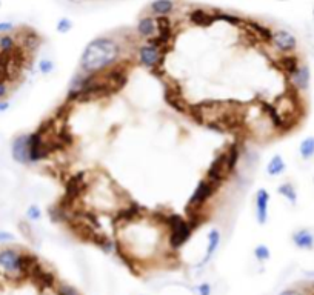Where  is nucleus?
Listing matches in <instances>:
<instances>
[{
    "mask_svg": "<svg viewBox=\"0 0 314 295\" xmlns=\"http://www.w3.org/2000/svg\"><path fill=\"white\" fill-rule=\"evenodd\" d=\"M277 52L282 56L285 54H294L297 51V39L293 33L288 30H276L273 33V39L270 43Z\"/></svg>",
    "mask_w": 314,
    "mask_h": 295,
    "instance_id": "nucleus-5",
    "label": "nucleus"
},
{
    "mask_svg": "<svg viewBox=\"0 0 314 295\" xmlns=\"http://www.w3.org/2000/svg\"><path fill=\"white\" fill-rule=\"evenodd\" d=\"M196 290H197L199 295H211V284L210 283H200L196 287Z\"/></svg>",
    "mask_w": 314,
    "mask_h": 295,
    "instance_id": "nucleus-32",
    "label": "nucleus"
},
{
    "mask_svg": "<svg viewBox=\"0 0 314 295\" xmlns=\"http://www.w3.org/2000/svg\"><path fill=\"white\" fill-rule=\"evenodd\" d=\"M288 78H290V83H291L294 91H297V92L308 91L309 83H311V69L306 63H300L297 71Z\"/></svg>",
    "mask_w": 314,
    "mask_h": 295,
    "instance_id": "nucleus-9",
    "label": "nucleus"
},
{
    "mask_svg": "<svg viewBox=\"0 0 314 295\" xmlns=\"http://www.w3.org/2000/svg\"><path fill=\"white\" fill-rule=\"evenodd\" d=\"M217 189H219L217 184H214L213 181L203 178V180L197 184V187L194 189L193 195L190 197V200H188V211H199V209H202V208L206 205V202H210V199L216 194Z\"/></svg>",
    "mask_w": 314,
    "mask_h": 295,
    "instance_id": "nucleus-4",
    "label": "nucleus"
},
{
    "mask_svg": "<svg viewBox=\"0 0 314 295\" xmlns=\"http://www.w3.org/2000/svg\"><path fill=\"white\" fill-rule=\"evenodd\" d=\"M71 2H75V4H78V2H85V0H71Z\"/></svg>",
    "mask_w": 314,
    "mask_h": 295,
    "instance_id": "nucleus-36",
    "label": "nucleus"
},
{
    "mask_svg": "<svg viewBox=\"0 0 314 295\" xmlns=\"http://www.w3.org/2000/svg\"><path fill=\"white\" fill-rule=\"evenodd\" d=\"M293 243L296 245V248L302 249V251H311L314 249V234L309 229H299L291 235Z\"/></svg>",
    "mask_w": 314,
    "mask_h": 295,
    "instance_id": "nucleus-14",
    "label": "nucleus"
},
{
    "mask_svg": "<svg viewBox=\"0 0 314 295\" xmlns=\"http://www.w3.org/2000/svg\"><path fill=\"white\" fill-rule=\"evenodd\" d=\"M10 91V83L7 80H0V100H7Z\"/></svg>",
    "mask_w": 314,
    "mask_h": 295,
    "instance_id": "nucleus-30",
    "label": "nucleus"
},
{
    "mask_svg": "<svg viewBox=\"0 0 314 295\" xmlns=\"http://www.w3.org/2000/svg\"><path fill=\"white\" fill-rule=\"evenodd\" d=\"M250 30V34L253 39L256 40H260L264 43H271V39H273V30L268 28L267 25H260L259 22H248V25H244Z\"/></svg>",
    "mask_w": 314,
    "mask_h": 295,
    "instance_id": "nucleus-15",
    "label": "nucleus"
},
{
    "mask_svg": "<svg viewBox=\"0 0 314 295\" xmlns=\"http://www.w3.org/2000/svg\"><path fill=\"white\" fill-rule=\"evenodd\" d=\"M16 237L8 232V231H0V243H10V242H14Z\"/></svg>",
    "mask_w": 314,
    "mask_h": 295,
    "instance_id": "nucleus-33",
    "label": "nucleus"
},
{
    "mask_svg": "<svg viewBox=\"0 0 314 295\" xmlns=\"http://www.w3.org/2000/svg\"><path fill=\"white\" fill-rule=\"evenodd\" d=\"M176 2L174 0H152L148 5V11L152 17H168L174 13Z\"/></svg>",
    "mask_w": 314,
    "mask_h": 295,
    "instance_id": "nucleus-11",
    "label": "nucleus"
},
{
    "mask_svg": "<svg viewBox=\"0 0 314 295\" xmlns=\"http://www.w3.org/2000/svg\"><path fill=\"white\" fill-rule=\"evenodd\" d=\"M16 30L13 22H0V34H11Z\"/></svg>",
    "mask_w": 314,
    "mask_h": 295,
    "instance_id": "nucleus-31",
    "label": "nucleus"
},
{
    "mask_svg": "<svg viewBox=\"0 0 314 295\" xmlns=\"http://www.w3.org/2000/svg\"><path fill=\"white\" fill-rule=\"evenodd\" d=\"M279 295H305V293H303V290H300L297 287H290V289L282 290Z\"/></svg>",
    "mask_w": 314,
    "mask_h": 295,
    "instance_id": "nucleus-34",
    "label": "nucleus"
},
{
    "mask_svg": "<svg viewBox=\"0 0 314 295\" xmlns=\"http://www.w3.org/2000/svg\"><path fill=\"white\" fill-rule=\"evenodd\" d=\"M122 51V45L114 37H96L85 46L78 59V69L85 74L102 75L117 66Z\"/></svg>",
    "mask_w": 314,
    "mask_h": 295,
    "instance_id": "nucleus-1",
    "label": "nucleus"
},
{
    "mask_svg": "<svg viewBox=\"0 0 314 295\" xmlns=\"http://www.w3.org/2000/svg\"><path fill=\"white\" fill-rule=\"evenodd\" d=\"M19 48V40L13 34H0V52L11 54Z\"/></svg>",
    "mask_w": 314,
    "mask_h": 295,
    "instance_id": "nucleus-20",
    "label": "nucleus"
},
{
    "mask_svg": "<svg viewBox=\"0 0 314 295\" xmlns=\"http://www.w3.org/2000/svg\"><path fill=\"white\" fill-rule=\"evenodd\" d=\"M37 68H39L40 74H43V75H49L51 72H54L56 65H54V62H53L51 59H42V60L39 62Z\"/></svg>",
    "mask_w": 314,
    "mask_h": 295,
    "instance_id": "nucleus-27",
    "label": "nucleus"
},
{
    "mask_svg": "<svg viewBox=\"0 0 314 295\" xmlns=\"http://www.w3.org/2000/svg\"><path fill=\"white\" fill-rule=\"evenodd\" d=\"M312 17H314V8H312Z\"/></svg>",
    "mask_w": 314,
    "mask_h": 295,
    "instance_id": "nucleus-37",
    "label": "nucleus"
},
{
    "mask_svg": "<svg viewBox=\"0 0 314 295\" xmlns=\"http://www.w3.org/2000/svg\"><path fill=\"white\" fill-rule=\"evenodd\" d=\"M165 225L168 228V245L173 251H179L193 235V228L187 219L179 214H170L165 217Z\"/></svg>",
    "mask_w": 314,
    "mask_h": 295,
    "instance_id": "nucleus-2",
    "label": "nucleus"
},
{
    "mask_svg": "<svg viewBox=\"0 0 314 295\" xmlns=\"http://www.w3.org/2000/svg\"><path fill=\"white\" fill-rule=\"evenodd\" d=\"M56 293L57 295H81L78 293V290L69 284H65V283H60L56 286Z\"/></svg>",
    "mask_w": 314,
    "mask_h": 295,
    "instance_id": "nucleus-28",
    "label": "nucleus"
},
{
    "mask_svg": "<svg viewBox=\"0 0 314 295\" xmlns=\"http://www.w3.org/2000/svg\"><path fill=\"white\" fill-rule=\"evenodd\" d=\"M136 33L140 39L149 40L157 34V20L152 16H145L142 17L137 25H136Z\"/></svg>",
    "mask_w": 314,
    "mask_h": 295,
    "instance_id": "nucleus-13",
    "label": "nucleus"
},
{
    "mask_svg": "<svg viewBox=\"0 0 314 295\" xmlns=\"http://www.w3.org/2000/svg\"><path fill=\"white\" fill-rule=\"evenodd\" d=\"M11 155H13V160L19 165H31L30 149H28V134H20L13 140Z\"/></svg>",
    "mask_w": 314,
    "mask_h": 295,
    "instance_id": "nucleus-6",
    "label": "nucleus"
},
{
    "mask_svg": "<svg viewBox=\"0 0 314 295\" xmlns=\"http://www.w3.org/2000/svg\"><path fill=\"white\" fill-rule=\"evenodd\" d=\"M72 30V20L68 19V17H60L57 20V25H56V31L59 34H68L69 31Z\"/></svg>",
    "mask_w": 314,
    "mask_h": 295,
    "instance_id": "nucleus-26",
    "label": "nucleus"
},
{
    "mask_svg": "<svg viewBox=\"0 0 314 295\" xmlns=\"http://www.w3.org/2000/svg\"><path fill=\"white\" fill-rule=\"evenodd\" d=\"M0 5H2V0H0Z\"/></svg>",
    "mask_w": 314,
    "mask_h": 295,
    "instance_id": "nucleus-38",
    "label": "nucleus"
},
{
    "mask_svg": "<svg viewBox=\"0 0 314 295\" xmlns=\"http://www.w3.org/2000/svg\"><path fill=\"white\" fill-rule=\"evenodd\" d=\"M40 45H42V39H40V36H39L34 30L27 28L25 33H23L22 37H20L19 46H20L25 52H28V51L33 52V51H36Z\"/></svg>",
    "mask_w": 314,
    "mask_h": 295,
    "instance_id": "nucleus-16",
    "label": "nucleus"
},
{
    "mask_svg": "<svg viewBox=\"0 0 314 295\" xmlns=\"http://www.w3.org/2000/svg\"><path fill=\"white\" fill-rule=\"evenodd\" d=\"M268 205H270V194L267 189L260 187L254 197V206H256V220L259 225H265L268 222Z\"/></svg>",
    "mask_w": 314,
    "mask_h": 295,
    "instance_id": "nucleus-8",
    "label": "nucleus"
},
{
    "mask_svg": "<svg viewBox=\"0 0 314 295\" xmlns=\"http://www.w3.org/2000/svg\"><path fill=\"white\" fill-rule=\"evenodd\" d=\"M137 59H139V63L146 68V69H155L159 68L165 59V49L155 46L149 42L140 45L137 48Z\"/></svg>",
    "mask_w": 314,
    "mask_h": 295,
    "instance_id": "nucleus-3",
    "label": "nucleus"
},
{
    "mask_svg": "<svg viewBox=\"0 0 314 295\" xmlns=\"http://www.w3.org/2000/svg\"><path fill=\"white\" fill-rule=\"evenodd\" d=\"M299 154L303 160H311L314 157V137H305L299 145Z\"/></svg>",
    "mask_w": 314,
    "mask_h": 295,
    "instance_id": "nucleus-21",
    "label": "nucleus"
},
{
    "mask_svg": "<svg viewBox=\"0 0 314 295\" xmlns=\"http://www.w3.org/2000/svg\"><path fill=\"white\" fill-rule=\"evenodd\" d=\"M300 66V59L297 57V54H285V56H280L279 59V68L285 72L286 77H291L297 68Z\"/></svg>",
    "mask_w": 314,
    "mask_h": 295,
    "instance_id": "nucleus-17",
    "label": "nucleus"
},
{
    "mask_svg": "<svg viewBox=\"0 0 314 295\" xmlns=\"http://www.w3.org/2000/svg\"><path fill=\"white\" fill-rule=\"evenodd\" d=\"M254 257L257 261L264 263V261H268L271 258V251L265 246V245H259L254 248Z\"/></svg>",
    "mask_w": 314,
    "mask_h": 295,
    "instance_id": "nucleus-25",
    "label": "nucleus"
},
{
    "mask_svg": "<svg viewBox=\"0 0 314 295\" xmlns=\"http://www.w3.org/2000/svg\"><path fill=\"white\" fill-rule=\"evenodd\" d=\"M27 219L30 222H39L42 219V209L37 205H31L27 209Z\"/></svg>",
    "mask_w": 314,
    "mask_h": 295,
    "instance_id": "nucleus-29",
    "label": "nucleus"
},
{
    "mask_svg": "<svg viewBox=\"0 0 314 295\" xmlns=\"http://www.w3.org/2000/svg\"><path fill=\"white\" fill-rule=\"evenodd\" d=\"M226 155V169H228V174H232L236 171L239 165V160H241V149L238 145H232L228 148V151L225 152Z\"/></svg>",
    "mask_w": 314,
    "mask_h": 295,
    "instance_id": "nucleus-19",
    "label": "nucleus"
},
{
    "mask_svg": "<svg viewBox=\"0 0 314 295\" xmlns=\"http://www.w3.org/2000/svg\"><path fill=\"white\" fill-rule=\"evenodd\" d=\"M286 171V163L280 154H276L271 157V160L267 165V172L270 177H279Z\"/></svg>",
    "mask_w": 314,
    "mask_h": 295,
    "instance_id": "nucleus-18",
    "label": "nucleus"
},
{
    "mask_svg": "<svg viewBox=\"0 0 314 295\" xmlns=\"http://www.w3.org/2000/svg\"><path fill=\"white\" fill-rule=\"evenodd\" d=\"M228 175H229V174H228V169H226V155H225V152H223V154H220V155L211 163V166L208 168V171H206V180H210V181H213L214 184L220 186Z\"/></svg>",
    "mask_w": 314,
    "mask_h": 295,
    "instance_id": "nucleus-7",
    "label": "nucleus"
},
{
    "mask_svg": "<svg viewBox=\"0 0 314 295\" xmlns=\"http://www.w3.org/2000/svg\"><path fill=\"white\" fill-rule=\"evenodd\" d=\"M10 106H11V103H10L8 100H0V113H5V111H8V110H10Z\"/></svg>",
    "mask_w": 314,
    "mask_h": 295,
    "instance_id": "nucleus-35",
    "label": "nucleus"
},
{
    "mask_svg": "<svg viewBox=\"0 0 314 295\" xmlns=\"http://www.w3.org/2000/svg\"><path fill=\"white\" fill-rule=\"evenodd\" d=\"M277 192L285 197V199L291 203V205H296L297 203V191H296V186L293 183H282L279 187H277Z\"/></svg>",
    "mask_w": 314,
    "mask_h": 295,
    "instance_id": "nucleus-22",
    "label": "nucleus"
},
{
    "mask_svg": "<svg viewBox=\"0 0 314 295\" xmlns=\"http://www.w3.org/2000/svg\"><path fill=\"white\" fill-rule=\"evenodd\" d=\"M140 214H142V208L137 206L136 203H131L128 208L120 209V212H119V220H122V222H133V220L137 219Z\"/></svg>",
    "mask_w": 314,
    "mask_h": 295,
    "instance_id": "nucleus-23",
    "label": "nucleus"
},
{
    "mask_svg": "<svg viewBox=\"0 0 314 295\" xmlns=\"http://www.w3.org/2000/svg\"><path fill=\"white\" fill-rule=\"evenodd\" d=\"M188 20L196 26H211L216 22V13H210L203 8H193L188 13Z\"/></svg>",
    "mask_w": 314,
    "mask_h": 295,
    "instance_id": "nucleus-12",
    "label": "nucleus"
},
{
    "mask_svg": "<svg viewBox=\"0 0 314 295\" xmlns=\"http://www.w3.org/2000/svg\"><path fill=\"white\" fill-rule=\"evenodd\" d=\"M216 20H223L229 25H245V19L241 17V16H236V14H231V13H220L217 11L216 13Z\"/></svg>",
    "mask_w": 314,
    "mask_h": 295,
    "instance_id": "nucleus-24",
    "label": "nucleus"
},
{
    "mask_svg": "<svg viewBox=\"0 0 314 295\" xmlns=\"http://www.w3.org/2000/svg\"><path fill=\"white\" fill-rule=\"evenodd\" d=\"M222 243V234L217 228H213L210 232H208V237H206V251H205V255L202 258V261L199 263V266H205L206 263H210V260L214 257V254L217 252L219 246Z\"/></svg>",
    "mask_w": 314,
    "mask_h": 295,
    "instance_id": "nucleus-10",
    "label": "nucleus"
}]
</instances>
